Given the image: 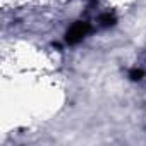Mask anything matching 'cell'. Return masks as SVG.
I'll use <instances>...</instances> for the list:
<instances>
[{"instance_id":"2","label":"cell","mask_w":146,"mask_h":146,"mask_svg":"<svg viewBox=\"0 0 146 146\" xmlns=\"http://www.w3.org/2000/svg\"><path fill=\"white\" fill-rule=\"evenodd\" d=\"M143 78V70H132L131 72V79L132 81H139Z\"/></svg>"},{"instance_id":"3","label":"cell","mask_w":146,"mask_h":146,"mask_svg":"<svg viewBox=\"0 0 146 146\" xmlns=\"http://www.w3.org/2000/svg\"><path fill=\"white\" fill-rule=\"evenodd\" d=\"M102 21H103V24H105V26L113 24V17H110V16H103V17H102Z\"/></svg>"},{"instance_id":"1","label":"cell","mask_w":146,"mask_h":146,"mask_svg":"<svg viewBox=\"0 0 146 146\" xmlns=\"http://www.w3.org/2000/svg\"><path fill=\"white\" fill-rule=\"evenodd\" d=\"M88 33H90V24L79 21V23H76V24L70 26V29H69L67 35H65V40H67L69 45H76V43H79Z\"/></svg>"}]
</instances>
